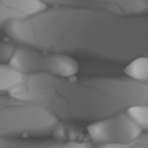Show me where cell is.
Returning a JSON list of instances; mask_svg holds the SVG:
<instances>
[{"label": "cell", "mask_w": 148, "mask_h": 148, "mask_svg": "<svg viewBox=\"0 0 148 148\" xmlns=\"http://www.w3.org/2000/svg\"><path fill=\"white\" fill-rule=\"evenodd\" d=\"M74 77L28 75L9 95L41 104L66 121H96L148 102V85L129 77Z\"/></svg>", "instance_id": "cell-1"}, {"label": "cell", "mask_w": 148, "mask_h": 148, "mask_svg": "<svg viewBox=\"0 0 148 148\" xmlns=\"http://www.w3.org/2000/svg\"><path fill=\"white\" fill-rule=\"evenodd\" d=\"M101 18L93 57L118 62H131L148 57V19Z\"/></svg>", "instance_id": "cell-2"}, {"label": "cell", "mask_w": 148, "mask_h": 148, "mask_svg": "<svg viewBox=\"0 0 148 148\" xmlns=\"http://www.w3.org/2000/svg\"><path fill=\"white\" fill-rule=\"evenodd\" d=\"M59 121L45 106L18 100L10 96L0 98L1 137L20 138L53 134Z\"/></svg>", "instance_id": "cell-3"}, {"label": "cell", "mask_w": 148, "mask_h": 148, "mask_svg": "<svg viewBox=\"0 0 148 148\" xmlns=\"http://www.w3.org/2000/svg\"><path fill=\"white\" fill-rule=\"evenodd\" d=\"M9 64L28 75L46 74L61 77H70L80 70L79 63L67 55L42 53L39 50L21 45L17 47Z\"/></svg>", "instance_id": "cell-4"}, {"label": "cell", "mask_w": 148, "mask_h": 148, "mask_svg": "<svg viewBox=\"0 0 148 148\" xmlns=\"http://www.w3.org/2000/svg\"><path fill=\"white\" fill-rule=\"evenodd\" d=\"M142 132L127 112L96 121L87 128L89 139L96 145L129 144Z\"/></svg>", "instance_id": "cell-5"}, {"label": "cell", "mask_w": 148, "mask_h": 148, "mask_svg": "<svg viewBox=\"0 0 148 148\" xmlns=\"http://www.w3.org/2000/svg\"><path fill=\"white\" fill-rule=\"evenodd\" d=\"M47 5L42 0H0L1 27L11 21L36 15L47 9Z\"/></svg>", "instance_id": "cell-6"}, {"label": "cell", "mask_w": 148, "mask_h": 148, "mask_svg": "<svg viewBox=\"0 0 148 148\" xmlns=\"http://www.w3.org/2000/svg\"><path fill=\"white\" fill-rule=\"evenodd\" d=\"M91 141L74 142L58 140H36L1 137L0 148H96Z\"/></svg>", "instance_id": "cell-7"}, {"label": "cell", "mask_w": 148, "mask_h": 148, "mask_svg": "<svg viewBox=\"0 0 148 148\" xmlns=\"http://www.w3.org/2000/svg\"><path fill=\"white\" fill-rule=\"evenodd\" d=\"M28 76L10 64H1L0 67L1 92L8 93L16 87L23 84Z\"/></svg>", "instance_id": "cell-8"}, {"label": "cell", "mask_w": 148, "mask_h": 148, "mask_svg": "<svg viewBox=\"0 0 148 148\" xmlns=\"http://www.w3.org/2000/svg\"><path fill=\"white\" fill-rule=\"evenodd\" d=\"M53 134L56 139L62 140L87 141L85 140V134L80 128L66 121H59Z\"/></svg>", "instance_id": "cell-9"}, {"label": "cell", "mask_w": 148, "mask_h": 148, "mask_svg": "<svg viewBox=\"0 0 148 148\" xmlns=\"http://www.w3.org/2000/svg\"><path fill=\"white\" fill-rule=\"evenodd\" d=\"M124 72L132 79L148 84V57L138 58L129 62Z\"/></svg>", "instance_id": "cell-10"}, {"label": "cell", "mask_w": 148, "mask_h": 148, "mask_svg": "<svg viewBox=\"0 0 148 148\" xmlns=\"http://www.w3.org/2000/svg\"><path fill=\"white\" fill-rule=\"evenodd\" d=\"M17 47L15 43L8 42H1L0 46V61L2 64L9 62L16 51Z\"/></svg>", "instance_id": "cell-11"}, {"label": "cell", "mask_w": 148, "mask_h": 148, "mask_svg": "<svg viewBox=\"0 0 148 148\" xmlns=\"http://www.w3.org/2000/svg\"><path fill=\"white\" fill-rule=\"evenodd\" d=\"M141 117L144 125L148 128V104L145 105L142 108Z\"/></svg>", "instance_id": "cell-12"}, {"label": "cell", "mask_w": 148, "mask_h": 148, "mask_svg": "<svg viewBox=\"0 0 148 148\" xmlns=\"http://www.w3.org/2000/svg\"><path fill=\"white\" fill-rule=\"evenodd\" d=\"M102 12H101V13H102ZM100 18H101V16H100ZM100 20H99V21H100ZM98 24H99V23H98ZM97 28H98V27H97ZM96 32H97V31H96ZM95 38H96V37H95ZM94 41H95V40H94ZM93 46H94V45H93ZM93 48H92V49H93ZM92 52H91V53H92ZM91 55H92V54H91Z\"/></svg>", "instance_id": "cell-13"}]
</instances>
